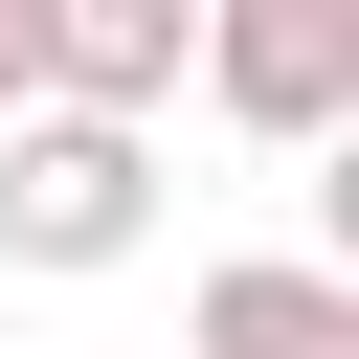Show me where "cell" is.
Masks as SVG:
<instances>
[{"mask_svg":"<svg viewBox=\"0 0 359 359\" xmlns=\"http://www.w3.org/2000/svg\"><path fill=\"white\" fill-rule=\"evenodd\" d=\"M157 247V135H90V112H0V269L90 292Z\"/></svg>","mask_w":359,"mask_h":359,"instance_id":"6da1fadb","label":"cell"},{"mask_svg":"<svg viewBox=\"0 0 359 359\" xmlns=\"http://www.w3.org/2000/svg\"><path fill=\"white\" fill-rule=\"evenodd\" d=\"M180 90H224L247 135H337L359 112V0H224V22H180Z\"/></svg>","mask_w":359,"mask_h":359,"instance_id":"7a4b0ae2","label":"cell"},{"mask_svg":"<svg viewBox=\"0 0 359 359\" xmlns=\"http://www.w3.org/2000/svg\"><path fill=\"white\" fill-rule=\"evenodd\" d=\"M22 45H45L22 112H90V135H157L180 112V0H22Z\"/></svg>","mask_w":359,"mask_h":359,"instance_id":"3957f363","label":"cell"},{"mask_svg":"<svg viewBox=\"0 0 359 359\" xmlns=\"http://www.w3.org/2000/svg\"><path fill=\"white\" fill-rule=\"evenodd\" d=\"M180 359H359V269H314V247H224V269L180 292Z\"/></svg>","mask_w":359,"mask_h":359,"instance_id":"277c9868","label":"cell"},{"mask_svg":"<svg viewBox=\"0 0 359 359\" xmlns=\"http://www.w3.org/2000/svg\"><path fill=\"white\" fill-rule=\"evenodd\" d=\"M22 90H45V45H22V0H0V112H22Z\"/></svg>","mask_w":359,"mask_h":359,"instance_id":"5b68a950","label":"cell"}]
</instances>
